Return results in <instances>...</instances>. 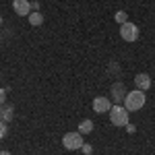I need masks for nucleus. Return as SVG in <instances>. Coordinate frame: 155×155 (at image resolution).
<instances>
[{
  "label": "nucleus",
  "mask_w": 155,
  "mask_h": 155,
  "mask_svg": "<svg viewBox=\"0 0 155 155\" xmlns=\"http://www.w3.org/2000/svg\"><path fill=\"white\" fill-rule=\"evenodd\" d=\"M145 101H147V95H145V91L137 89V91H130V93H126V97H124V107H126L128 112H139V110L145 106Z\"/></svg>",
  "instance_id": "1"
},
{
  "label": "nucleus",
  "mask_w": 155,
  "mask_h": 155,
  "mask_svg": "<svg viewBox=\"0 0 155 155\" xmlns=\"http://www.w3.org/2000/svg\"><path fill=\"white\" fill-rule=\"evenodd\" d=\"M107 114H110V122H112L114 126H118V128H122V126L128 124V110L122 107L120 104L112 106V110H110Z\"/></svg>",
  "instance_id": "2"
},
{
  "label": "nucleus",
  "mask_w": 155,
  "mask_h": 155,
  "mask_svg": "<svg viewBox=\"0 0 155 155\" xmlns=\"http://www.w3.org/2000/svg\"><path fill=\"white\" fill-rule=\"evenodd\" d=\"M62 145H64V149H68V151H77V149L83 147V134H81V132H66V134L62 137Z\"/></svg>",
  "instance_id": "3"
},
{
  "label": "nucleus",
  "mask_w": 155,
  "mask_h": 155,
  "mask_svg": "<svg viewBox=\"0 0 155 155\" xmlns=\"http://www.w3.org/2000/svg\"><path fill=\"white\" fill-rule=\"evenodd\" d=\"M120 35L124 41H137L139 39V27L130 21H126L124 25H120Z\"/></svg>",
  "instance_id": "4"
},
{
  "label": "nucleus",
  "mask_w": 155,
  "mask_h": 155,
  "mask_svg": "<svg viewBox=\"0 0 155 155\" xmlns=\"http://www.w3.org/2000/svg\"><path fill=\"white\" fill-rule=\"evenodd\" d=\"M110 110H112V101H110L106 95H99V97L93 99V112H95V114H106Z\"/></svg>",
  "instance_id": "5"
},
{
  "label": "nucleus",
  "mask_w": 155,
  "mask_h": 155,
  "mask_svg": "<svg viewBox=\"0 0 155 155\" xmlns=\"http://www.w3.org/2000/svg\"><path fill=\"white\" fill-rule=\"evenodd\" d=\"M12 11L19 17H29L31 15V2L29 0H12Z\"/></svg>",
  "instance_id": "6"
},
{
  "label": "nucleus",
  "mask_w": 155,
  "mask_h": 155,
  "mask_svg": "<svg viewBox=\"0 0 155 155\" xmlns=\"http://www.w3.org/2000/svg\"><path fill=\"white\" fill-rule=\"evenodd\" d=\"M126 87H124V83L122 81H116V83L112 85V99L116 101V104H122V99L126 97Z\"/></svg>",
  "instance_id": "7"
},
{
  "label": "nucleus",
  "mask_w": 155,
  "mask_h": 155,
  "mask_svg": "<svg viewBox=\"0 0 155 155\" xmlns=\"http://www.w3.org/2000/svg\"><path fill=\"white\" fill-rule=\"evenodd\" d=\"M134 83H137V89L147 91V89L151 87V77H149L147 72H139V74L134 77Z\"/></svg>",
  "instance_id": "8"
},
{
  "label": "nucleus",
  "mask_w": 155,
  "mask_h": 155,
  "mask_svg": "<svg viewBox=\"0 0 155 155\" xmlns=\"http://www.w3.org/2000/svg\"><path fill=\"white\" fill-rule=\"evenodd\" d=\"M12 118H15V107H12L11 104H8V106L2 104V106H0V122H6V124H8Z\"/></svg>",
  "instance_id": "9"
},
{
  "label": "nucleus",
  "mask_w": 155,
  "mask_h": 155,
  "mask_svg": "<svg viewBox=\"0 0 155 155\" xmlns=\"http://www.w3.org/2000/svg\"><path fill=\"white\" fill-rule=\"evenodd\" d=\"M29 23L33 25V27H39V25L44 23V15L41 12H31L29 15Z\"/></svg>",
  "instance_id": "10"
},
{
  "label": "nucleus",
  "mask_w": 155,
  "mask_h": 155,
  "mask_svg": "<svg viewBox=\"0 0 155 155\" xmlns=\"http://www.w3.org/2000/svg\"><path fill=\"white\" fill-rule=\"evenodd\" d=\"M91 130H93V122H91V120H83V122L79 124V132H81V134H89Z\"/></svg>",
  "instance_id": "11"
},
{
  "label": "nucleus",
  "mask_w": 155,
  "mask_h": 155,
  "mask_svg": "<svg viewBox=\"0 0 155 155\" xmlns=\"http://www.w3.org/2000/svg\"><path fill=\"white\" fill-rule=\"evenodd\" d=\"M116 21H118L120 25H124L126 21H128V15H126L124 11H118V12H116Z\"/></svg>",
  "instance_id": "12"
},
{
  "label": "nucleus",
  "mask_w": 155,
  "mask_h": 155,
  "mask_svg": "<svg viewBox=\"0 0 155 155\" xmlns=\"http://www.w3.org/2000/svg\"><path fill=\"white\" fill-rule=\"evenodd\" d=\"M8 134V128H6V122H0V139H4Z\"/></svg>",
  "instance_id": "13"
},
{
  "label": "nucleus",
  "mask_w": 155,
  "mask_h": 155,
  "mask_svg": "<svg viewBox=\"0 0 155 155\" xmlns=\"http://www.w3.org/2000/svg\"><path fill=\"white\" fill-rule=\"evenodd\" d=\"M81 151H83L85 155H91V153H93V147H91V145H85V143H83V147H81Z\"/></svg>",
  "instance_id": "14"
},
{
  "label": "nucleus",
  "mask_w": 155,
  "mask_h": 155,
  "mask_svg": "<svg viewBox=\"0 0 155 155\" xmlns=\"http://www.w3.org/2000/svg\"><path fill=\"white\" fill-rule=\"evenodd\" d=\"M4 101H6V91H4V89L0 87V106H2Z\"/></svg>",
  "instance_id": "15"
},
{
  "label": "nucleus",
  "mask_w": 155,
  "mask_h": 155,
  "mask_svg": "<svg viewBox=\"0 0 155 155\" xmlns=\"http://www.w3.org/2000/svg\"><path fill=\"white\" fill-rule=\"evenodd\" d=\"M124 128H126V130H128V132H130V134H132V132H134V124H130V122H128V124H126Z\"/></svg>",
  "instance_id": "16"
},
{
  "label": "nucleus",
  "mask_w": 155,
  "mask_h": 155,
  "mask_svg": "<svg viewBox=\"0 0 155 155\" xmlns=\"http://www.w3.org/2000/svg\"><path fill=\"white\" fill-rule=\"evenodd\" d=\"M0 155H11V153L8 151H0Z\"/></svg>",
  "instance_id": "17"
},
{
  "label": "nucleus",
  "mask_w": 155,
  "mask_h": 155,
  "mask_svg": "<svg viewBox=\"0 0 155 155\" xmlns=\"http://www.w3.org/2000/svg\"><path fill=\"white\" fill-rule=\"evenodd\" d=\"M0 25H2V15H0Z\"/></svg>",
  "instance_id": "18"
}]
</instances>
